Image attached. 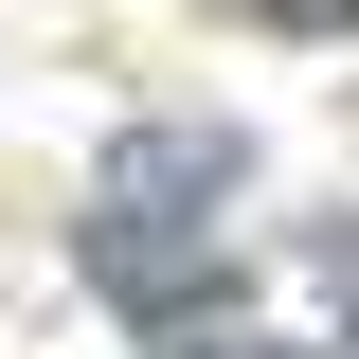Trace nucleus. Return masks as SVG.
Masks as SVG:
<instances>
[{
	"instance_id": "f257e3e1",
	"label": "nucleus",
	"mask_w": 359,
	"mask_h": 359,
	"mask_svg": "<svg viewBox=\"0 0 359 359\" xmlns=\"http://www.w3.org/2000/svg\"><path fill=\"white\" fill-rule=\"evenodd\" d=\"M287 18H359V0H287Z\"/></svg>"
}]
</instances>
